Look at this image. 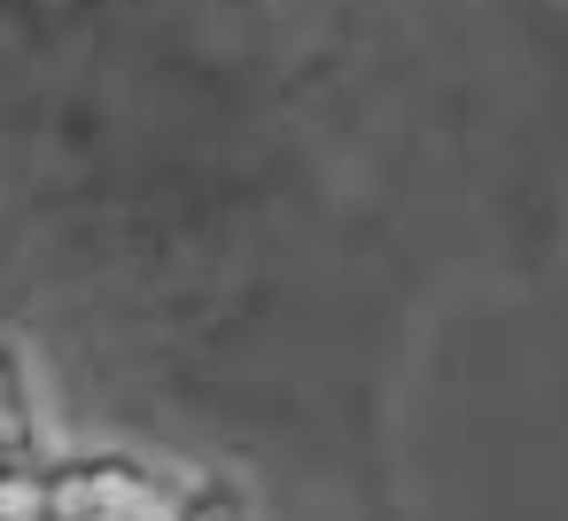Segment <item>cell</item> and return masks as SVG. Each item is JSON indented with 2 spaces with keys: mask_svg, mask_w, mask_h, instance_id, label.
Listing matches in <instances>:
<instances>
[{
  "mask_svg": "<svg viewBox=\"0 0 568 521\" xmlns=\"http://www.w3.org/2000/svg\"><path fill=\"white\" fill-rule=\"evenodd\" d=\"M0 451H32V397H24V366L17 350H0Z\"/></svg>",
  "mask_w": 568,
  "mask_h": 521,
  "instance_id": "cell-1",
  "label": "cell"
}]
</instances>
